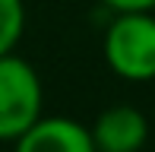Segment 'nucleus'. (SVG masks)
<instances>
[{"label": "nucleus", "mask_w": 155, "mask_h": 152, "mask_svg": "<svg viewBox=\"0 0 155 152\" xmlns=\"http://www.w3.org/2000/svg\"><path fill=\"white\" fill-rule=\"evenodd\" d=\"M95 152H139L149 140V121L133 105H111L89 127Z\"/></svg>", "instance_id": "obj_3"}, {"label": "nucleus", "mask_w": 155, "mask_h": 152, "mask_svg": "<svg viewBox=\"0 0 155 152\" xmlns=\"http://www.w3.org/2000/svg\"><path fill=\"white\" fill-rule=\"evenodd\" d=\"M45 89L29 60L16 54L0 57V143H13L41 117Z\"/></svg>", "instance_id": "obj_2"}, {"label": "nucleus", "mask_w": 155, "mask_h": 152, "mask_svg": "<svg viewBox=\"0 0 155 152\" xmlns=\"http://www.w3.org/2000/svg\"><path fill=\"white\" fill-rule=\"evenodd\" d=\"M104 60L120 79H155V10L114 13L104 32Z\"/></svg>", "instance_id": "obj_1"}, {"label": "nucleus", "mask_w": 155, "mask_h": 152, "mask_svg": "<svg viewBox=\"0 0 155 152\" xmlns=\"http://www.w3.org/2000/svg\"><path fill=\"white\" fill-rule=\"evenodd\" d=\"M13 152H95L92 133L86 124L73 117H45L25 130L19 140H13Z\"/></svg>", "instance_id": "obj_4"}, {"label": "nucleus", "mask_w": 155, "mask_h": 152, "mask_svg": "<svg viewBox=\"0 0 155 152\" xmlns=\"http://www.w3.org/2000/svg\"><path fill=\"white\" fill-rule=\"evenodd\" d=\"M25 32V3L22 0H0V57L16 51Z\"/></svg>", "instance_id": "obj_5"}, {"label": "nucleus", "mask_w": 155, "mask_h": 152, "mask_svg": "<svg viewBox=\"0 0 155 152\" xmlns=\"http://www.w3.org/2000/svg\"><path fill=\"white\" fill-rule=\"evenodd\" d=\"M104 6H111L114 13H127V10H155V0H101Z\"/></svg>", "instance_id": "obj_6"}]
</instances>
